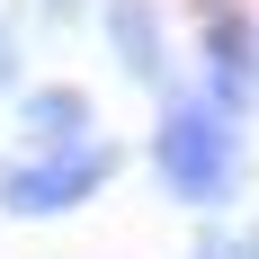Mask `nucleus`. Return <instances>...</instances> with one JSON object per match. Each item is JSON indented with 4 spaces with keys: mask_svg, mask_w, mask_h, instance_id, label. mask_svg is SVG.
<instances>
[{
    "mask_svg": "<svg viewBox=\"0 0 259 259\" xmlns=\"http://www.w3.org/2000/svg\"><path fill=\"white\" fill-rule=\"evenodd\" d=\"M152 179L179 197L188 214H224L250 179V161H241V125L224 116L214 99H170L161 107V134H152Z\"/></svg>",
    "mask_w": 259,
    "mask_h": 259,
    "instance_id": "nucleus-1",
    "label": "nucleus"
},
{
    "mask_svg": "<svg viewBox=\"0 0 259 259\" xmlns=\"http://www.w3.org/2000/svg\"><path fill=\"white\" fill-rule=\"evenodd\" d=\"M125 152L116 143H54V152H27V161H0V214L9 224H54V214H80L99 188H116Z\"/></svg>",
    "mask_w": 259,
    "mask_h": 259,
    "instance_id": "nucleus-2",
    "label": "nucleus"
},
{
    "mask_svg": "<svg viewBox=\"0 0 259 259\" xmlns=\"http://www.w3.org/2000/svg\"><path fill=\"white\" fill-rule=\"evenodd\" d=\"M197 63H206V99L224 116H241L259 99V27L241 18L233 0H214L206 18H197Z\"/></svg>",
    "mask_w": 259,
    "mask_h": 259,
    "instance_id": "nucleus-3",
    "label": "nucleus"
},
{
    "mask_svg": "<svg viewBox=\"0 0 259 259\" xmlns=\"http://www.w3.org/2000/svg\"><path fill=\"white\" fill-rule=\"evenodd\" d=\"M99 36L134 90H152L161 107L179 99L170 90V18H161V0H99Z\"/></svg>",
    "mask_w": 259,
    "mask_h": 259,
    "instance_id": "nucleus-4",
    "label": "nucleus"
},
{
    "mask_svg": "<svg viewBox=\"0 0 259 259\" xmlns=\"http://www.w3.org/2000/svg\"><path fill=\"white\" fill-rule=\"evenodd\" d=\"M18 125L36 134V152H54V143H90V90H72V80H45V90H18Z\"/></svg>",
    "mask_w": 259,
    "mask_h": 259,
    "instance_id": "nucleus-5",
    "label": "nucleus"
},
{
    "mask_svg": "<svg viewBox=\"0 0 259 259\" xmlns=\"http://www.w3.org/2000/svg\"><path fill=\"white\" fill-rule=\"evenodd\" d=\"M99 18V0H36V27H80Z\"/></svg>",
    "mask_w": 259,
    "mask_h": 259,
    "instance_id": "nucleus-6",
    "label": "nucleus"
},
{
    "mask_svg": "<svg viewBox=\"0 0 259 259\" xmlns=\"http://www.w3.org/2000/svg\"><path fill=\"white\" fill-rule=\"evenodd\" d=\"M0 99H18V27L0 18Z\"/></svg>",
    "mask_w": 259,
    "mask_h": 259,
    "instance_id": "nucleus-7",
    "label": "nucleus"
},
{
    "mask_svg": "<svg viewBox=\"0 0 259 259\" xmlns=\"http://www.w3.org/2000/svg\"><path fill=\"white\" fill-rule=\"evenodd\" d=\"M188 259H224V250H214V233H197V250H188Z\"/></svg>",
    "mask_w": 259,
    "mask_h": 259,
    "instance_id": "nucleus-8",
    "label": "nucleus"
}]
</instances>
